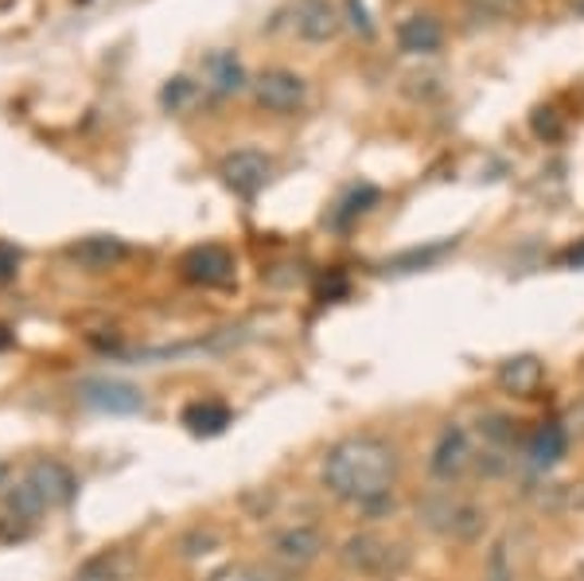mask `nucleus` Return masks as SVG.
<instances>
[{"mask_svg": "<svg viewBox=\"0 0 584 581\" xmlns=\"http://www.w3.org/2000/svg\"><path fill=\"white\" fill-rule=\"evenodd\" d=\"M223 180H226V188L234 191V196H241V199H253L258 196L265 184H270V176H273V164H270V157L265 152H258V149H238V152H231V157L223 160Z\"/></svg>", "mask_w": 584, "mask_h": 581, "instance_id": "obj_6", "label": "nucleus"}, {"mask_svg": "<svg viewBox=\"0 0 584 581\" xmlns=\"http://www.w3.org/2000/svg\"><path fill=\"white\" fill-rule=\"evenodd\" d=\"M297 32L308 44H327L339 32V20H335L332 4L327 0H305L297 9Z\"/></svg>", "mask_w": 584, "mask_h": 581, "instance_id": "obj_15", "label": "nucleus"}, {"mask_svg": "<svg viewBox=\"0 0 584 581\" xmlns=\"http://www.w3.org/2000/svg\"><path fill=\"white\" fill-rule=\"evenodd\" d=\"M191 98H195V83H191V78L179 75V78H172V83L164 86V95H160V102H164L167 110L176 113V110H184V106L191 102Z\"/></svg>", "mask_w": 584, "mask_h": 581, "instance_id": "obj_22", "label": "nucleus"}, {"mask_svg": "<svg viewBox=\"0 0 584 581\" xmlns=\"http://www.w3.org/2000/svg\"><path fill=\"white\" fill-rule=\"evenodd\" d=\"M16 265H20V254L9 243H0V285L16 277Z\"/></svg>", "mask_w": 584, "mask_h": 581, "instance_id": "obj_26", "label": "nucleus"}, {"mask_svg": "<svg viewBox=\"0 0 584 581\" xmlns=\"http://www.w3.org/2000/svg\"><path fill=\"white\" fill-rule=\"evenodd\" d=\"M569 453V433L561 430L557 422H546L538 425V430L526 437V460L534 465V469H554V465H561Z\"/></svg>", "mask_w": 584, "mask_h": 581, "instance_id": "obj_11", "label": "nucleus"}, {"mask_svg": "<svg viewBox=\"0 0 584 581\" xmlns=\"http://www.w3.org/2000/svg\"><path fill=\"white\" fill-rule=\"evenodd\" d=\"M270 551L285 570H308V566L324 554V534H320V527H312V523L285 527V531L273 534Z\"/></svg>", "mask_w": 584, "mask_h": 581, "instance_id": "obj_7", "label": "nucleus"}, {"mask_svg": "<svg viewBox=\"0 0 584 581\" xmlns=\"http://www.w3.org/2000/svg\"><path fill=\"white\" fill-rule=\"evenodd\" d=\"M24 484H28L32 492L44 499V507L66 504V499H71V492H75V477H71V469H66V465H59V460H39V465H32Z\"/></svg>", "mask_w": 584, "mask_h": 581, "instance_id": "obj_10", "label": "nucleus"}, {"mask_svg": "<svg viewBox=\"0 0 584 581\" xmlns=\"http://www.w3.org/2000/svg\"><path fill=\"white\" fill-rule=\"evenodd\" d=\"M534 133H538V137H549V141H557V137H561V122H557V113L554 110L534 113Z\"/></svg>", "mask_w": 584, "mask_h": 581, "instance_id": "obj_25", "label": "nucleus"}, {"mask_svg": "<svg viewBox=\"0 0 584 581\" xmlns=\"http://www.w3.org/2000/svg\"><path fill=\"white\" fill-rule=\"evenodd\" d=\"M487 581H514V566H510V546L507 539H499V543L487 551V573H483Z\"/></svg>", "mask_w": 584, "mask_h": 581, "instance_id": "obj_19", "label": "nucleus"}, {"mask_svg": "<svg viewBox=\"0 0 584 581\" xmlns=\"http://www.w3.org/2000/svg\"><path fill=\"white\" fill-rule=\"evenodd\" d=\"M207 83H211L214 95H238L241 86H246V71L234 59V51H214L207 59Z\"/></svg>", "mask_w": 584, "mask_h": 581, "instance_id": "obj_16", "label": "nucleus"}, {"mask_svg": "<svg viewBox=\"0 0 584 581\" xmlns=\"http://www.w3.org/2000/svg\"><path fill=\"white\" fill-rule=\"evenodd\" d=\"M374 203H378V188H374V184H359V188L347 191L344 203L332 211V226L335 231H347V226H351L359 215H366Z\"/></svg>", "mask_w": 584, "mask_h": 581, "instance_id": "obj_18", "label": "nucleus"}, {"mask_svg": "<svg viewBox=\"0 0 584 581\" xmlns=\"http://www.w3.org/2000/svg\"><path fill=\"white\" fill-rule=\"evenodd\" d=\"M483 437L495 441L499 449H510L514 445V437H519V430H514V422L510 418H499V413H492V418H483Z\"/></svg>", "mask_w": 584, "mask_h": 581, "instance_id": "obj_21", "label": "nucleus"}, {"mask_svg": "<svg viewBox=\"0 0 584 581\" xmlns=\"http://www.w3.org/2000/svg\"><path fill=\"white\" fill-rule=\"evenodd\" d=\"M71 258H75L83 270L90 273H102V270H113V265L125 258V243L113 235H90L83 238L78 246H71Z\"/></svg>", "mask_w": 584, "mask_h": 581, "instance_id": "obj_13", "label": "nucleus"}, {"mask_svg": "<svg viewBox=\"0 0 584 581\" xmlns=\"http://www.w3.org/2000/svg\"><path fill=\"white\" fill-rule=\"evenodd\" d=\"M472 437H468L464 425H445L440 430V437H436L433 445V457H428V472H433V480H440V484H452V480H460L468 469H472Z\"/></svg>", "mask_w": 584, "mask_h": 581, "instance_id": "obj_4", "label": "nucleus"}, {"mask_svg": "<svg viewBox=\"0 0 584 581\" xmlns=\"http://www.w3.org/2000/svg\"><path fill=\"white\" fill-rule=\"evenodd\" d=\"M499 386L507 394H519V398H526V394H534L542 386V379H546V367H542V359L534 356H514L507 359V363H499Z\"/></svg>", "mask_w": 584, "mask_h": 581, "instance_id": "obj_14", "label": "nucleus"}, {"mask_svg": "<svg viewBox=\"0 0 584 581\" xmlns=\"http://www.w3.org/2000/svg\"><path fill=\"white\" fill-rule=\"evenodd\" d=\"M401 460L398 449L386 437L374 433H355V437L335 441L324 457L320 480L335 499L355 507H386L389 492L398 484Z\"/></svg>", "mask_w": 584, "mask_h": 581, "instance_id": "obj_1", "label": "nucleus"}, {"mask_svg": "<svg viewBox=\"0 0 584 581\" xmlns=\"http://www.w3.org/2000/svg\"><path fill=\"white\" fill-rule=\"evenodd\" d=\"M573 9H576V12H581V16H584V0H573Z\"/></svg>", "mask_w": 584, "mask_h": 581, "instance_id": "obj_28", "label": "nucleus"}, {"mask_svg": "<svg viewBox=\"0 0 584 581\" xmlns=\"http://www.w3.org/2000/svg\"><path fill=\"white\" fill-rule=\"evenodd\" d=\"M347 12H351V24L355 28H362V36H371V20H366V12H362V4L359 0H347Z\"/></svg>", "mask_w": 584, "mask_h": 581, "instance_id": "obj_27", "label": "nucleus"}, {"mask_svg": "<svg viewBox=\"0 0 584 581\" xmlns=\"http://www.w3.org/2000/svg\"><path fill=\"white\" fill-rule=\"evenodd\" d=\"M418 516L425 519V527L440 534H452V539H464L472 543L475 534L483 531L487 516H483L480 507L468 504V499H452V496H428L418 504Z\"/></svg>", "mask_w": 584, "mask_h": 581, "instance_id": "obj_3", "label": "nucleus"}, {"mask_svg": "<svg viewBox=\"0 0 584 581\" xmlns=\"http://www.w3.org/2000/svg\"><path fill=\"white\" fill-rule=\"evenodd\" d=\"M468 9L483 20H502L510 12H519V0H468Z\"/></svg>", "mask_w": 584, "mask_h": 581, "instance_id": "obj_23", "label": "nucleus"}, {"mask_svg": "<svg viewBox=\"0 0 584 581\" xmlns=\"http://www.w3.org/2000/svg\"><path fill=\"white\" fill-rule=\"evenodd\" d=\"M184 277L191 285H203V289H219V285H231L234 282V254L219 243H207V246H195V250L184 254V262H179Z\"/></svg>", "mask_w": 584, "mask_h": 581, "instance_id": "obj_5", "label": "nucleus"}, {"mask_svg": "<svg viewBox=\"0 0 584 581\" xmlns=\"http://www.w3.org/2000/svg\"><path fill=\"white\" fill-rule=\"evenodd\" d=\"M452 246H456V238L428 246V250H409V254H401V258H394V270H418V265H428V262H436V258H445Z\"/></svg>", "mask_w": 584, "mask_h": 581, "instance_id": "obj_20", "label": "nucleus"}, {"mask_svg": "<svg viewBox=\"0 0 584 581\" xmlns=\"http://www.w3.org/2000/svg\"><path fill=\"white\" fill-rule=\"evenodd\" d=\"M253 90H258V102L273 113H297L308 98L305 78L293 75V71H265V75L253 83Z\"/></svg>", "mask_w": 584, "mask_h": 581, "instance_id": "obj_9", "label": "nucleus"}, {"mask_svg": "<svg viewBox=\"0 0 584 581\" xmlns=\"http://www.w3.org/2000/svg\"><path fill=\"white\" fill-rule=\"evenodd\" d=\"M339 558H344V566L351 573L374 578V581L398 578V573L409 566V554L401 551L398 543H389V539H382V534H374V531L351 534V539L344 543V551H339Z\"/></svg>", "mask_w": 584, "mask_h": 581, "instance_id": "obj_2", "label": "nucleus"}, {"mask_svg": "<svg viewBox=\"0 0 584 581\" xmlns=\"http://www.w3.org/2000/svg\"><path fill=\"white\" fill-rule=\"evenodd\" d=\"M184 425L199 437H214V433H223L231 425V410L223 403H191L184 410Z\"/></svg>", "mask_w": 584, "mask_h": 581, "instance_id": "obj_17", "label": "nucleus"}, {"mask_svg": "<svg viewBox=\"0 0 584 581\" xmlns=\"http://www.w3.org/2000/svg\"><path fill=\"white\" fill-rule=\"evenodd\" d=\"M445 44V28L433 16H409L398 24V48L406 55H433Z\"/></svg>", "mask_w": 584, "mask_h": 581, "instance_id": "obj_12", "label": "nucleus"}, {"mask_svg": "<svg viewBox=\"0 0 584 581\" xmlns=\"http://www.w3.org/2000/svg\"><path fill=\"white\" fill-rule=\"evenodd\" d=\"M83 403L98 413H140L145 410V394L133 383H121V379H90L83 383Z\"/></svg>", "mask_w": 584, "mask_h": 581, "instance_id": "obj_8", "label": "nucleus"}, {"mask_svg": "<svg viewBox=\"0 0 584 581\" xmlns=\"http://www.w3.org/2000/svg\"><path fill=\"white\" fill-rule=\"evenodd\" d=\"M211 581H277V578H273V573H265V570H258V566L238 563V566H226V570L211 573Z\"/></svg>", "mask_w": 584, "mask_h": 581, "instance_id": "obj_24", "label": "nucleus"}]
</instances>
